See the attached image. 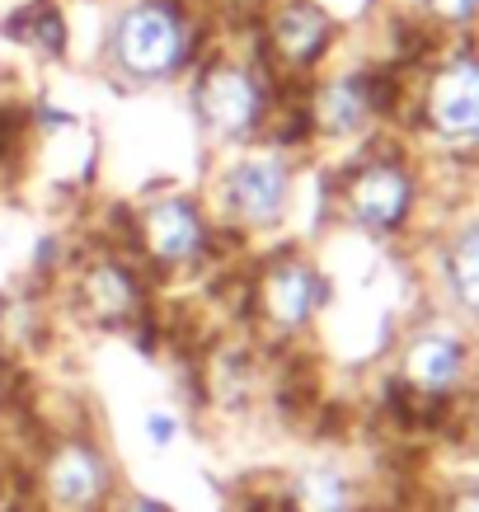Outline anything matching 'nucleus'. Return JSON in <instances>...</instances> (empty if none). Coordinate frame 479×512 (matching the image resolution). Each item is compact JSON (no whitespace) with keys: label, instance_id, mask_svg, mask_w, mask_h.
I'll return each instance as SVG.
<instances>
[{"label":"nucleus","instance_id":"1","mask_svg":"<svg viewBox=\"0 0 479 512\" xmlns=\"http://www.w3.org/2000/svg\"><path fill=\"white\" fill-rule=\"evenodd\" d=\"M212 0H99L94 71L118 94H170L217 43Z\"/></svg>","mask_w":479,"mask_h":512},{"label":"nucleus","instance_id":"2","mask_svg":"<svg viewBox=\"0 0 479 512\" xmlns=\"http://www.w3.org/2000/svg\"><path fill=\"white\" fill-rule=\"evenodd\" d=\"M184 90L188 127L207 156L235 151L263 137H287L292 123V90L263 62L245 29H221L207 57L193 66Z\"/></svg>","mask_w":479,"mask_h":512},{"label":"nucleus","instance_id":"3","mask_svg":"<svg viewBox=\"0 0 479 512\" xmlns=\"http://www.w3.org/2000/svg\"><path fill=\"white\" fill-rule=\"evenodd\" d=\"M315 160L292 137H263L235 151L207 156L198 193L207 198L217 226L240 254L287 240L306 198V174Z\"/></svg>","mask_w":479,"mask_h":512},{"label":"nucleus","instance_id":"4","mask_svg":"<svg viewBox=\"0 0 479 512\" xmlns=\"http://www.w3.org/2000/svg\"><path fill=\"white\" fill-rule=\"evenodd\" d=\"M104 240H118L151 273L160 292L217 282L231 259H245L217 226L198 184H151L146 193L123 202V226Z\"/></svg>","mask_w":479,"mask_h":512},{"label":"nucleus","instance_id":"5","mask_svg":"<svg viewBox=\"0 0 479 512\" xmlns=\"http://www.w3.org/2000/svg\"><path fill=\"white\" fill-rule=\"evenodd\" d=\"M404 85L409 80L395 66L371 62V57H343L339 52V62H329L320 76L306 80L292 94L287 137L310 160L353 156L367 141L390 137L386 127L404 113Z\"/></svg>","mask_w":479,"mask_h":512},{"label":"nucleus","instance_id":"6","mask_svg":"<svg viewBox=\"0 0 479 512\" xmlns=\"http://www.w3.org/2000/svg\"><path fill=\"white\" fill-rule=\"evenodd\" d=\"M334 296V273L296 235L240 259V315L249 334L273 353L315 339V329L334 311Z\"/></svg>","mask_w":479,"mask_h":512},{"label":"nucleus","instance_id":"7","mask_svg":"<svg viewBox=\"0 0 479 512\" xmlns=\"http://www.w3.org/2000/svg\"><path fill=\"white\" fill-rule=\"evenodd\" d=\"M325 212L334 226L371 245H400L423 212V170L400 137H376L334 160L325 179Z\"/></svg>","mask_w":479,"mask_h":512},{"label":"nucleus","instance_id":"8","mask_svg":"<svg viewBox=\"0 0 479 512\" xmlns=\"http://www.w3.org/2000/svg\"><path fill=\"white\" fill-rule=\"evenodd\" d=\"M52 292L62 296L66 315L76 325L99 329V334H132V339L151 329L155 301H160L151 273L118 240H104V235L76 245Z\"/></svg>","mask_w":479,"mask_h":512},{"label":"nucleus","instance_id":"9","mask_svg":"<svg viewBox=\"0 0 479 512\" xmlns=\"http://www.w3.org/2000/svg\"><path fill=\"white\" fill-rule=\"evenodd\" d=\"M404 118L437 156H479V43L456 38L437 43L428 62L404 85Z\"/></svg>","mask_w":479,"mask_h":512},{"label":"nucleus","instance_id":"10","mask_svg":"<svg viewBox=\"0 0 479 512\" xmlns=\"http://www.w3.org/2000/svg\"><path fill=\"white\" fill-rule=\"evenodd\" d=\"M118 489L123 480L109 442L90 423H71L43 437L24 484V503L29 512H109Z\"/></svg>","mask_w":479,"mask_h":512},{"label":"nucleus","instance_id":"11","mask_svg":"<svg viewBox=\"0 0 479 512\" xmlns=\"http://www.w3.org/2000/svg\"><path fill=\"white\" fill-rule=\"evenodd\" d=\"M245 33L268 71L296 94L329 62H339L348 24L329 0H259Z\"/></svg>","mask_w":479,"mask_h":512},{"label":"nucleus","instance_id":"12","mask_svg":"<svg viewBox=\"0 0 479 512\" xmlns=\"http://www.w3.org/2000/svg\"><path fill=\"white\" fill-rule=\"evenodd\" d=\"M475 381V343L461 320L428 315L414 329H404L395 348V386L418 404L461 400Z\"/></svg>","mask_w":479,"mask_h":512},{"label":"nucleus","instance_id":"13","mask_svg":"<svg viewBox=\"0 0 479 512\" xmlns=\"http://www.w3.org/2000/svg\"><path fill=\"white\" fill-rule=\"evenodd\" d=\"M287 512H367V489L343 461H306L278 489Z\"/></svg>","mask_w":479,"mask_h":512},{"label":"nucleus","instance_id":"14","mask_svg":"<svg viewBox=\"0 0 479 512\" xmlns=\"http://www.w3.org/2000/svg\"><path fill=\"white\" fill-rule=\"evenodd\" d=\"M437 282H442L451 311L479 325V217L447 231L442 249H437Z\"/></svg>","mask_w":479,"mask_h":512},{"label":"nucleus","instance_id":"15","mask_svg":"<svg viewBox=\"0 0 479 512\" xmlns=\"http://www.w3.org/2000/svg\"><path fill=\"white\" fill-rule=\"evenodd\" d=\"M10 38L33 62H66L71 57V5L66 0H29L10 24Z\"/></svg>","mask_w":479,"mask_h":512},{"label":"nucleus","instance_id":"16","mask_svg":"<svg viewBox=\"0 0 479 512\" xmlns=\"http://www.w3.org/2000/svg\"><path fill=\"white\" fill-rule=\"evenodd\" d=\"M418 29L433 33V43H456L479 33V0H409Z\"/></svg>","mask_w":479,"mask_h":512},{"label":"nucleus","instance_id":"17","mask_svg":"<svg viewBox=\"0 0 479 512\" xmlns=\"http://www.w3.org/2000/svg\"><path fill=\"white\" fill-rule=\"evenodd\" d=\"M188 433V409L184 404H151L146 414H141V437H146V447L151 451H174L184 442Z\"/></svg>","mask_w":479,"mask_h":512},{"label":"nucleus","instance_id":"18","mask_svg":"<svg viewBox=\"0 0 479 512\" xmlns=\"http://www.w3.org/2000/svg\"><path fill=\"white\" fill-rule=\"evenodd\" d=\"M109 512H174L165 498H151L141 489H118V498L109 503Z\"/></svg>","mask_w":479,"mask_h":512},{"label":"nucleus","instance_id":"19","mask_svg":"<svg viewBox=\"0 0 479 512\" xmlns=\"http://www.w3.org/2000/svg\"><path fill=\"white\" fill-rule=\"evenodd\" d=\"M447 512H479V480L456 484L447 498Z\"/></svg>","mask_w":479,"mask_h":512},{"label":"nucleus","instance_id":"20","mask_svg":"<svg viewBox=\"0 0 479 512\" xmlns=\"http://www.w3.org/2000/svg\"><path fill=\"white\" fill-rule=\"evenodd\" d=\"M465 395H470V428L479 433V376L470 381V390H465Z\"/></svg>","mask_w":479,"mask_h":512},{"label":"nucleus","instance_id":"21","mask_svg":"<svg viewBox=\"0 0 479 512\" xmlns=\"http://www.w3.org/2000/svg\"><path fill=\"white\" fill-rule=\"evenodd\" d=\"M0 512H29V503H24V494H15V498H0Z\"/></svg>","mask_w":479,"mask_h":512}]
</instances>
